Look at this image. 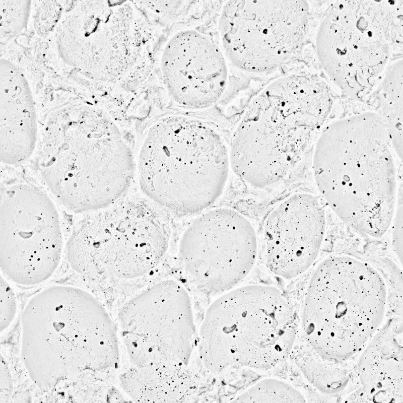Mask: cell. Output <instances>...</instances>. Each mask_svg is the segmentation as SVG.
<instances>
[{
	"mask_svg": "<svg viewBox=\"0 0 403 403\" xmlns=\"http://www.w3.org/2000/svg\"><path fill=\"white\" fill-rule=\"evenodd\" d=\"M391 145L385 120L366 112L330 124L314 151V175L324 199L347 225L370 237L383 235L394 215Z\"/></svg>",
	"mask_w": 403,
	"mask_h": 403,
	"instance_id": "cell-1",
	"label": "cell"
},
{
	"mask_svg": "<svg viewBox=\"0 0 403 403\" xmlns=\"http://www.w3.org/2000/svg\"><path fill=\"white\" fill-rule=\"evenodd\" d=\"M21 356L32 381L48 391L85 371H105L119 358L115 325L86 291L54 286L28 301L21 317Z\"/></svg>",
	"mask_w": 403,
	"mask_h": 403,
	"instance_id": "cell-2",
	"label": "cell"
},
{
	"mask_svg": "<svg viewBox=\"0 0 403 403\" xmlns=\"http://www.w3.org/2000/svg\"><path fill=\"white\" fill-rule=\"evenodd\" d=\"M38 168L60 204L84 212L104 208L126 191L134 159L108 116L93 110H66L51 115L43 125Z\"/></svg>",
	"mask_w": 403,
	"mask_h": 403,
	"instance_id": "cell-3",
	"label": "cell"
},
{
	"mask_svg": "<svg viewBox=\"0 0 403 403\" xmlns=\"http://www.w3.org/2000/svg\"><path fill=\"white\" fill-rule=\"evenodd\" d=\"M138 167L141 188L150 198L173 211L196 213L223 193L230 167L229 150L209 125L170 117L149 129Z\"/></svg>",
	"mask_w": 403,
	"mask_h": 403,
	"instance_id": "cell-4",
	"label": "cell"
},
{
	"mask_svg": "<svg viewBox=\"0 0 403 403\" xmlns=\"http://www.w3.org/2000/svg\"><path fill=\"white\" fill-rule=\"evenodd\" d=\"M296 330L295 313L279 289L243 286L208 308L199 330V353L213 373L232 367L267 370L287 358Z\"/></svg>",
	"mask_w": 403,
	"mask_h": 403,
	"instance_id": "cell-5",
	"label": "cell"
},
{
	"mask_svg": "<svg viewBox=\"0 0 403 403\" xmlns=\"http://www.w3.org/2000/svg\"><path fill=\"white\" fill-rule=\"evenodd\" d=\"M386 289L378 272L353 257L338 256L314 272L305 300V335L318 353L331 360L359 350L381 324Z\"/></svg>",
	"mask_w": 403,
	"mask_h": 403,
	"instance_id": "cell-6",
	"label": "cell"
},
{
	"mask_svg": "<svg viewBox=\"0 0 403 403\" xmlns=\"http://www.w3.org/2000/svg\"><path fill=\"white\" fill-rule=\"evenodd\" d=\"M402 40V1H342L327 10L315 46L331 81L359 98L376 88Z\"/></svg>",
	"mask_w": 403,
	"mask_h": 403,
	"instance_id": "cell-7",
	"label": "cell"
},
{
	"mask_svg": "<svg viewBox=\"0 0 403 403\" xmlns=\"http://www.w3.org/2000/svg\"><path fill=\"white\" fill-rule=\"evenodd\" d=\"M312 118L299 97L274 81L248 106L233 137L230 167L251 186L281 181L301 152Z\"/></svg>",
	"mask_w": 403,
	"mask_h": 403,
	"instance_id": "cell-8",
	"label": "cell"
},
{
	"mask_svg": "<svg viewBox=\"0 0 403 403\" xmlns=\"http://www.w3.org/2000/svg\"><path fill=\"white\" fill-rule=\"evenodd\" d=\"M309 16L306 1H228L218 20L222 50L241 70L271 71L301 48L309 32Z\"/></svg>",
	"mask_w": 403,
	"mask_h": 403,
	"instance_id": "cell-9",
	"label": "cell"
},
{
	"mask_svg": "<svg viewBox=\"0 0 403 403\" xmlns=\"http://www.w3.org/2000/svg\"><path fill=\"white\" fill-rule=\"evenodd\" d=\"M62 249L59 215L45 191L27 182L1 191L0 265L5 278L21 285L41 283L55 271Z\"/></svg>",
	"mask_w": 403,
	"mask_h": 403,
	"instance_id": "cell-10",
	"label": "cell"
},
{
	"mask_svg": "<svg viewBox=\"0 0 403 403\" xmlns=\"http://www.w3.org/2000/svg\"><path fill=\"white\" fill-rule=\"evenodd\" d=\"M118 321L132 366L188 364L195 329L189 296L178 283L161 282L133 298L120 310Z\"/></svg>",
	"mask_w": 403,
	"mask_h": 403,
	"instance_id": "cell-11",
	"label": "cell"
},
{
	"mask_svg": "<svg viewBox=\"0 0 403 403\" xmlns=\"http://www.w3.org/2000/svg\"><path fill=\"white\" fill-rule=\"evenodd\" d=\"M252 223L230 208L211 211L194 220L180 244L182 262L193 279L212 293L227 291L243 280L257 255Z\"/></svg>",
	"mask_w": 403,
	"mask_h": 403,
	"instance_id": "cell-12",
	"label": "cell"
},
{
	"mask_svg": "<svg viewBox=\"0 0 403 403\" xmlns=\"http://www.w3.org/2000/svg\"><path fill=\"white\" fill-rule=\"evenodd\" d=\"M325 230V213L315 196L297 193L282 202L264 226L268 269L286 279L303 274L317 256Z\"/></svg>",
	"mask_w": 403,
	"mask_h": 403,
	"instance_id": "cell-13",
	"label": "cell"
},
{
	"mask_svg": "<svg viewBox=\"0 0 403 403\" xmlns=\"http://www.w3.org/2000/svg\"><path fill=\"white\" fill-rule=\"evenodd\" d=\"M162 66L172 97L186 107L211 105L221 97L227 86L228 69L222 49L196 30L181 32L170 40Z\"/></svg>",
	"mask_w": 403,
	"mask_h": 403,
	"instance_id": "cell-14",
	"label": "cell"
},
{
	"mask_svg": "<svg viewBox=\"0 0 403 403\" xmlns=\"http://www.w3.org/2000/svg\"><path fill=\"white\" fill-rule=\"evenodd\" d=\"M166 244L162 229L153 221L127 218L110 227L89 223L80 242V254L89 273L102 265L116 276L130 278L156 265Z\"/></svg>",
	"mask_w": 403,
	"mask_h": 403,
	"instance_id": "cell-15",
	"label": "cell"
},
{
	"mask_svg": "<svg viewBox=\"0 0 403 403\" xmlns=\"http://www.w3.org/2000/svg\"><path fill=\"white\" fill-rule=\"evenodd\" d=\"M9 82V89L5 84L1 90L0 159L2 163L14 166L25 162L33 154L38 124L28 90L12 80Z\"/></svg>",
	"mask_w": 403,
	"mask_h": 403,
	"instance_id": "cell-16",
	"label": "cell"
},
{
	"mask_svg": "<svg viewBox=\"0 0 403 403\" xmlns=\"http://www.w3.org/2000/svg\"><path fill=\"white\" fill-rule=\"evenodd\" d=\"M394 330L383 331L370 344L359 365L362 383L377 402H401L402 351Z\"/></svg>",
	"mask_w": 403,
	"mask_h": 403,
	"instance_id": "cell-17",
	"label": "cell"
},
{
	"mask_svg": "<svg viewBox=\"0 0 403 403\" xmlns=\"http://www.w3.org/2000/svg\"><path fill=\"white\" fill-rule=\"evenodd\" d=\"M121 385L136 402H178L190 387L187 364L160 361L133 366L121 375Z\"/></svg>",
	"mask_w": 403,
	"mask_h": 403,
	"instance_id": "cell-18",
	"label": "cell"
},
{
	"mask_svg": "<svg viewBox=\"0 0 403 403\" xmlns=\"http://www.w3.org/2000/svg\"><path fill=\"white\" fill-rule=\"evenodd\" d=\"M234 402H302L305 398L296 388L275 378L262 379L232 401Z\"/></svg>",
	"mask_w": 403,
	"mask_h": 403,
	"instance_id": "cell-19",
	"label": "cell"
},
{
	"mask_svg": "<svg viewBox=\"0 0 403 403\" xmlns=\"http://www.w3.org/2000/svg\"><path fill=\"white\" fill-rule=\"evenodd\" d=\"M378 87L382 97L383 108L388 113L391 125L402 123V60L394 63Z\"/></svg>",
	"mask_w": 403,
	"mask_h": 403,
	"instance_id": "cell-20",
	"label": "cell"
},
{
	"mask_svg": "<svg viewBox=\"0 0 403 403\" xmlns=\"http://www.w3.org/2000/svg\"><path fill=\"white\" fill-rule=\"evenodd\" d=\"M1 332L11 324L17 312V303L12 288L7 281L1 277Z\"/></svg>",
	"mask_w": 403,
	"mask_h": 403,
	"instance_id": "cell-21",
	"label": "cell"
},
{
	"mask_svg": "<svg viewBox=\"0 0 403 403\" xmlns=\"http://www.w3.org/2000/svg\"><path fill=\"white\" fill-rule=\"evenodd\" d=\"M0 402H6L11 394L12 381L8 368L1 357Z\"/></svg>",
	"mask_w": 403,
	"mask_h": 403,
	"instance_id": "cell-22",
	"label": "cell"
}]
</instances>
